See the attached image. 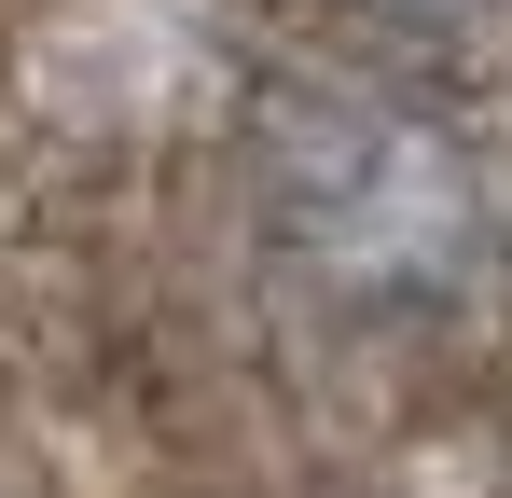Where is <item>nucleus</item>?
Masks as SVG:
<instances>
[{"label": "nucleus", "mask_w": 512, "mask_h": 498, "mask_svg": "<svg viewBox=\"0 0 512 498\" xmlns=\"http://www.w3.org/2000/svg\"><path fill=\"white\" fill-rule=\"evenodd\" d=\"M443 139H416V125H388V111H305V249L319 263H416V180H443Z\"/></svg>", "instance_id": "obj_1"}, {"label": "nucleus", "mask_w": 512, "mask_h": 498, "mask_svg": "<svg viewBox=\"0 0 512 498\" xmlns=\"http://www.w3.org/2000/svg\"><path fill=\"white\" fill-rule=\"evenodd\" d=\"M388 28H485V14H512V0H374Z\"/></svg>", "instance_id": "obj_2"}]
</instances>
